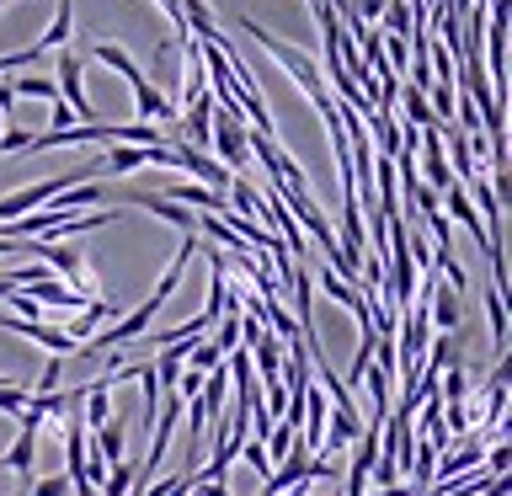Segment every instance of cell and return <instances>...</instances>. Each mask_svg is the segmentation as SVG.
<instances>
[{
  "label": "cell",
  "mask_w": 512,
  "mask_h": 496,
  "mask_svg": "<svg viewBox=\"0 0 512 496\" xmlns=\"http://www.w3.org/2000/svg\"><path fill=\"white\" fill-rule=\"evenodd\" d=\"M240 27H246L251 38L262 43V48H267V54L283 64L288 75H294V86H299V91H304V96H310V102H315V112H331V107H336V96L326 91V75H320V64H315L310 54H304V48L283 43V38H272V32H267L262 22H251V16H240Z\"/></svg>",
  "instance_id": "6da1fadb"
},
{
  "label": "cell",
  "mask_w": 512,
  "mask_h": 496,
  "mask_svg": "<svg viewBox=\"0 0 512 496\" xmlns=\"http://www.w3.org/2000/svg\"><path fill=\"white\" fill-rule=\"evenodd\" d=\"M86 176H96V171H91V166H80V171H64V176H48V182H32V187H16V192H6V198H0V224H11V219L32 214V208L54 203V192L75 187V182H86Z\"/></svg>",
  "instance_id": "7a4b0ae2"
},
{
  "label": "cell",
  "mask_w": 512,
  "mask_h": 496,
  "mask_svg": "<svg viewBox=\"0 0 512 496\" xmlns=\"http://www.w3.org/2000/svg\"><path fill=\"white\" fill-rule=\"evenodd\" d=\"M59 102L75 112V123H96V107H91V96H86V59L80 54H59Z\"/></svg>",
  "instance_id": "3957f363"
},
{
  "label": "cell",
  "mask_w": 512,
  "mask_h": 496,
  "mask_svg": "<svg viewBox=\"0 0 512 496\" xmlns=\"http://www.w3.org/2000/svg\"><path fill=\"white\" fill-rule=\"evenodd\" d=\"M16 422H22V432H16V443H11L0 459H6V470L22 480V486H32V480H38V475H32V464H38V432H43V422H38L32 411H22Z\"/></svg>",
  "instance_id": "277c9868"
},
{
  "label": "cell",
  "mask_w": 512,
  "mask_h": 496,
  "mask_svg": "<svg viewBox=\"0 0 512 496\" xmlns=\"http://www.w3.org/2000/svg\"><path fill=\"white\" fill-rule=\"evenodd\" d=\"M438 203H443V214H448V224H464V230H470V240L480 251H491V235H486V219L475 214V203H470V192H464L459 182L454 187H443L438 192Z\"/></svg>",
  "instance_id": "5b68a950"
},
{
  "label": "cell",
  "mask_w": 512,
  "mask_h": 496,
  "mask_svg": "<svg viewBox=\"0 0 512 496\" xmlns=\"http://www.w3.org/2000/svg\"><path fill=\"white\" fill-rule=\"evenodd\" d=\"M427 320H432V331H459V320H464V304L454 288H438V272H427Z\"/></svg>",
  "instance_id": "8992f818"
},
{
  "label": "cell",
  "mask_w": 512,
  "mask_h": 496,
  "mask_svg": "<svg viewBox=\"0 0 512 496\" xmlns=\"http://www.w3.org/2000/svg\"><path fill=\"white\" fill-rule=\"evenodd\" d=\"M502 422H507V368L496 363L491 384H486V416H480V427H470V432L475 438H502Z\"/></svg>",
  "instance_id": "52a82bcc"
},
{
  "label": "cell",
  "mask_w": 512,
  "mask_h": 496,
  "mask_svg": "<svg viewBox=\"0 0 512 496\" xmlns=\"http://www.w3.org/2000/svg\"><path fill=\"white\" fill-rule=\"evenodd\" d=\"M315 278H320V294H326V299H336V304H342V310H352V320H358V326H374V310H368V299L358 294V283L336 278L331 267H320Z\"/></svg>",
  "instance_id": "ba28073f"
},
{
  "label": "cell",
  "mask_w": 512,
  "mask_h": 496,
  "mask_svg": "<svg viewBox=\"0 0 512 496\" xmlns=\"http://www.w3.org/2000/svg\"><path fill=\"white\" fill-rule=\"evenodd\" d=\"M107 320H118V304H112V299H91V304H80L75 320H70V326H59V331H70L75 342H91V336L102 331Z\"/></svg>",
  "instance_id": "9c48e42d"
},
{
  "label": "cell",
  "mask_w": 512,
  "mask_h": 496,
  "mask_svg": "<svg viewBox=\"0 0 512 496\" xmlns=\"http://www.w3.org/2000/svg\"><path fill=\"white\" fill-rule=\"evenodd\" d=\"M134 203L144 208V214H155V219L176 224L182 235H192V230H198V214H192V208H182V203H171V198H160V192H139Z\"/></svg>",
  "instance_id": "30bf717a"
},
{
  "label": "cell",
  "mask_w": 512,
  "mask_h": 496,
  "mask_svg": "<svg viewBox=\"0 0 512 496\" xmlns=\"http://www.w3.org/2000/svg\"><path fill=\"white\" fill-rule=\"evenodd\" d=\"M358 432H363V416L358 411H331V427H326V438H320V459H331V448L358 443Z\"/></svg>",
  "instance_id": "8fae6325"
},
{
  "label": "cell",
  "mask_w": 512,
  "mask_h": 496,
  "mask_svg": "<svg viewBox=\"0 0 512 496\" xmlns=\"http://www.w3.org/2000/svg\"><path fill=\"white\" fill-rule=\"evenodd\" d=\"M70 32H75V0H59V11H54V27L43 32L32 48H43V54H54V48L70 43Z\"/></svg>",
  "instance_id": "7c38bea8"
},
{
  "label": "cell",
  "mask_w": 512,
  "mask_h": 496,
  "mask_svg": "<svg viewBox=\"0 0 512 496\" xmlns=\"http://www.w3.org/2000/svg\"><path fill=\"white\" fill-rule=\"evenodd\" d=\"M486 320H491V347H496V358L507 352V294L502 288H486Z\"/></svg>",
  "instance_id": "4fadbf2b"
},
{
  "label": "cell",
  "mask_w": 512,
  "mask_h": 496,
  "mask_svg": "<svg viewBox=\"0 0 512 496\" xmlns=\"http://www.w3.org/2000/svg\"><path fill=\"white\" fill-rule=\"evenodd\" d=\"M395 102H400V112H406V128H432V123H438V118H432V107H427V91L400 86Z\"/></svg>",
  "instance_id": "5bb4252c"
},
{
  "label": "cell",
  "mask_w": 512,
  "mask_h": 496,
  "mask_svg": "<svg viewBox=\"0 0 512 496\" xmlns=\"http://www.w3.org/2000/svg\"><path fill=\"white\" fill-rule=\"evenodd\" d=\"M11 96H32V102H59V86L48 75H22V80H6Z\"/></svg>",
  "instance_id": "9a60e30c"
},
{
  "label": "cell",
  "mask_w": 512,
  "mask_h": 496,
  "mask_svg": "<svg viewBox=\"0 0 512 496\" xmlns=\"http://www.w3.org/2000/svg\"><path fill=\"white\" fill-rule=\"evenodd\" d=\"M379 22H384V32H395V38H411V6L406 0H384V11H379Z\"/></svg>",
  "instance_id": "2e32d148"
},
{
  "label": "cell",
  "mask_w": 512,
  "mask_h": 496,
  "mask_svg": "<svg viewBox=\"0 0 512 496\" xmlns=\"http://www.w3.org/2000/svg\"><path fill=\"white\" fill-rule=\"evenodd\" d=\"M208 342L219 347V358H230V352L240 347V315H224L214 331H208Z\"/></svg>",
  "instance_id": "e0dca14e"
},
{
  "label": "cell",
  "mask_w": 512,
  "mask_h": 496,
  "mask_svg": "<svg viewBox=\"0 0 512 496\" xmlns=\"http://www.w3.org/2000/svg\"><path fill=\"white\" fill-rule=\"evenodd\" d=\"M134 491V464L118 459V464H107V480H102V496H128Z\"/></svg>",
  "instance_id": "ac0fdd59"
},
{
  "label": "cell",
  "mask_w": 512,
  "mask_h": 496,
  "mask_svg": "<svg viewBox=\"0 0 512 496\" xmlns=\"http://www.w3.org/2000/svg\"><path fill=\"white\" fill-rule=\"evenodd\" d=\"M240 459H246L251 470L262 475V480L272 475V459H267V448H262V438H246V443H240Z\"/></svg>",
  "instance_id": "d6986e66"
},
{
  "label": "cell",
  "mask_w": 512,
  "mask_h": 496,
  "mask_svg": "<svg viewBox=\"0 0 512 496\" xmlns=\"http://www.w3.org/2000/svg\"><path fill=\"white\" fill-rule=\"evenodd\" d=\"M27 400H32V390H22V384H0V411L6 416H22Z\"/></svg>",
  "instance_id": "ffe728a7"
},
{
  "label": "cell",
  "mask_w": 512,
  "mask_h": 496,
  "mask_svg": "<svg viewBox=\"0 0 512 496\" xmlns=\"http://www.w3.org/2000/svg\"><path fill=\"white\" fill-rule=\"evenodd\" d=\"M64 491H70V480H64V475H48V480H32L22 496H64Z\"/></svg>",
  "instance_id": "44dd1931"
},
{
  "label": "cell",
  "mask_w": 512,
  "mask_h": 496,
  "mask_svg": "<svg viewBox=\"0 0 512 496\" xmlns=\"http://www.w3.org/2000/svg\"><path fill=\"white\" fill-rule=\"evenodd\" d=\"M27 139H32V134H27V128H16V123H11V128H0V150H6V155H22V150H27Z\"/></svg>",
  "instance_id": "7402d4cb"
},
{
  "label": "cell",
  "mask_w": 512,
  "mask_h": 496,
  "mask_svg": "<svg viewBox=\"0 0 512 496\" xmlns=\"http://www.w3.org/2000/svg\"><path fill=\"white\" fill-rule=\"evenodd\" d=\"M59 368H64V358H48V363H43V379H38V390H32V395H43V390H59Z\"/></svg>",
  "instance_id": "603a6c76"
},
{
  "label": "cell",
  "mask_w": 512,
  "mask_h": 496,
  "mask_svg": "<svg viewBox=\"0 0 512 496\" xmlns=\"http://www.w3.org/2000/svg\"><path fill=\"white\" fill-rule=\"evenodd\" d=\"M16 107V96H11V86H0V112H11Z\"/></svg>",
  "instance_id": "cb8c5ba5"
},
{
  "label": "cell",
  "mask_w": 512,
  "mask_h": 496,
  "mask_svg": "<svg viewBox=\"0 0 512 496\" xmlns=\"http://www.w3.org/2000/svg\"><path fill=\"white\" fill-rule=\"evenodd\" d=\"M0 384H11V379H6V374H0Z\"/></svg>",
  "instance_id": "d4e9b609"
},
{
  "label": "cell",
  "mask_w": 512,
  "mask_h": 496,
  "mask_svg": "<svg viewBox=\"0 0 512 496\" xmlns=\"http://www.w3.org/2000/svg\"><path fill=\"white\" fill-rule=\"evenodd\" d=\"M0 470H6V459H0Z\"/></svg>",
  "instance_id": "484cf974"
},
{
  "label": "cell",
  "mask_w": 512,
  "mask_h": 496,
  "mask_svg": "<svg viewBox=\"0 0 512 496\" xmlns=\"http://www.w3.org/2000/svg\"><path fill=\"white\" fill-rule=\"evenodd\" d=\"M0 128H6V123H0Z\"/></svg>",
  "instance_id": "4316f807"
}]
</instances>
